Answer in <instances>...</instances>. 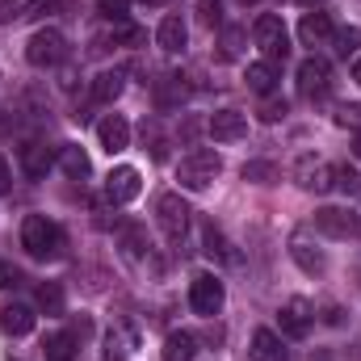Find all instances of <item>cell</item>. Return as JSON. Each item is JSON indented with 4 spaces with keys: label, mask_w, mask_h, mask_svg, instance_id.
Segmentation results:
<instances>
[{
    "label": "cell",
    "mask_w": 361,
    "mask_h": 361,
    "mask_svg": "<svg viewBox=\"0 0 361 361\" xmlns=\"http://www.w3.org/2000/svg\"><path fill=\"white\" fill-rule=\"evenodd\" d=\"M223 173V156L214 152V147H193L185 160H180L177 169V180L180 189H193V193H202V189H210L214 177Z\"/></svg>",
    "instance_id": "6da1fadb"
},
{
    "label": "cell",
    "mask_w": 361,
    "mask_h": 361,
    "mask_svg": "<svg viewBox=\"0 0 361 361\" xmlns=\"http://www.w3.org/2000/svg\"><path fill=\"white\" fill-rule=\"evenodd\" d=\"M21 248L34 257V261H51L59 248H63V231L47 219V214H30L21 223Z\"/></svg>",
    "instance_id": "7a4b0ae2"
},
{
    "label": "cell",
    "mask_w": 361,
    "mask_h": 361,
    "mask_svg": "<svg viewBox=\"0 0 361 361\" xmlns=\"http://www.w3.org/2000/svg\"><path fill=\"white\" fill-rule=\"evenodd\" d=\"M252 38H257V47L265 51V63H286L290 59V34H286V25H281V17H257V25H252Z\"/></svg>",
    "instance_id": "3957f363"
},
{
    "label": "cell",
    "mask_w": 361,
    "mask_h": 361,
    "mask_svg": "<svg viewBox=\"0 0 361 361\" xmlns=\"http://www.w3.org/2000/svg\"><path fill=\"white\" fill-rule=\"evenodd\" d=\"M223 281L214 277V273H197L193 281H189V307H193V315H202V319H214L219 311H223Z\"/></svg>",
    "instance_id": "277c9868"
},
{
    "label": "cell",
    "mask_w": 361,
    "mask_h": 361,
    "mask_svg": "<svg viewBox=\"0 0 361 361\" xmlns=\"http://www.w3.org/2000/svg\"><path fill=\"white\" fill-rule=\"evenodd\" d=\"M156 223L164 231L169 244H180L185 231H189V206L180 202V193H160L156 197Z\"/></svg>",
    "instance_id": "5b68a950"
},
{
    "label": "cell",
    "mask_w": 361,
    "mask_h": 361,
    "mask_svg": "<svg viewBox=\"0 0 361 361\" xmlns=\"http://www.w3.org/2000/svg\"><path fill=\"white\" fill-rule=\"evenodd\" d=\"M315 227L332 240L361 235V210L357 206H324V210H315Z\"/></svg>",
    "instance_id": "8992f818"
},
{
    "label": "cell",
    "mask_w": 361,
    "mask_h": 361,
    "mask_svg": "<svg viewBox=\"0 0 361 361\" xmlns=\"http://www.w3.org/2000/svg\"><path fill=\"white\" fill-rule=\"evenodd\" d=\"M63 55H68V38L59 30H38L25 42V59L34 68H55V63H63Z\"/></svg>",
    "instance_id": "52a82bcc"
},
{
    "label": "cell",
    "mask_w": 361,
    "mask_h": 361,
    "mask_svg": "<svg viewBox=\"0 0 361 361\" xmlns=\"http://www.w3.org/2000/svg\"><path fill=\"white\" fill-rule=\"evenodd\" d=\"M294 180L307 189V193H328L332 180H336V169L328 160H315V156H302L298 169H294Z\"/></svg>",
    "instance_id": "ba28073f"
},
{
    "label": "cell",
    "mask_w": 361,
    "mask_h": 361,
    "mask_svg": "<svg viewBox=\"0 0 361 361\" xmlns=\"http://www.w3.org/2000/svg\"><path fill=\"white\" fill-rule=\"evenodd\" d=\"M139 189H143V177H139V169H130V164H122V169H114V173L105 177V197H109L114 206L135 202Z\"/></svg>",
    "instance_id": "9c48e42d"
},
{
    "label": "cell",
    "mask_w": 361,
    "mask_h": 361,
    "mask_svg": "<svg viewBox=\"0 0 361 361\" xmlns=\"http://www.w3.org/2000/svg\"><path fill=\"white\" fill-rule=\"evenodd\" d=\"M206 130H210L214 143H240V139L248 135V114H240V109H219V114L206 122Z\"/></svg>",
    "instance_id": "30bf717a"
},
{
    "label": "cell",
    "mask_w": 361,
    "mask_h": 361,
    "mask_svg": "<svg viewBox=\"0 0 361 361\" xmlns=\"http://www.w3.org/2000/svg\"><path fill=\"white\" fill-rule=\"evenodd\" d=\"M328 85H332V68H328V59L311 55V59L298 63V92H302V97H324Z\"/></svg>",
    "instance_id": "8fae6325"
},
{
    "label": "cell",
    "mask_w": 361,
    "mask_h": 361,
    "mask_svg": "<svg viewBox=\"0 0 361 361\" xmlns=\"http://www.w3.org/2000/svg\"><path fill=\"white\" fill-rule=\"evenodd\" d=\"M97 143H101L109 156L126 152V147H130V122H126L122 114H109V118H101V122H97Z\"/></svg>",
    "instance_id": "7c38bea8"
},
{
    "label": "cell",
    "mask_w": 361,
    "mask_h": 361,
    "mask_svg": "<svg viewBox=\"0 0 361 361\" xmlns=\"http://www.w3.org/2000/svg\"><path fill=\"white\" fill-rule=\"evenodd\" d=\"M202 252L210 257V261H219V265H240L244 257L235 252V244L214 227V223H202Z\"/></svg>",
    "instance_id": "4fadbf2b"
},
{
    "label": "cell",
    "mask_w": 361,
    "mask_h": 361,
    "mask_svg": "<svg viewBox=\"0 0 361 361\" xmlns=\"http://www.w3.org/2000/svg\"><path fill=\"white\" fill-rule=\"evenodd\" d=\"M277 324H281V332H286V336L302 341V336L311 332V324H315V315H311V302H302V298L286 302V307H281V315H277Z\"/></svg>",
    "instance_id": "5bb4252c"
},
{
    "label": "cell",
    "mask_w": 361,
    "mask_h": 361,
    "mask_svg": "<svg viewBox=\"0 0 361 361\" xmlns=\"http://www.w3.org/2000/svg\"><path fill=\"white\" fill-rule=\"evenodd\" d=\"M332 34H336V30H332V17H328V13H319V8L302 13V21H298V38H302V47H324Z\"/></svg>",
    "instance_id": "9a60e30c"
},
{
    "label": "cell",
    "mask_w": 361,
    "mask_h": 361,
    "mask_svg": "<svg viewBox=\"0 0 361 361\" xmlns=\"http://www.w3.org/2000/svg\"><path fill=\"white\" fill-rule=\"evenodd\" d=\"M290 257H294V265H298V269L311 273V277L328 269V257H324V252H319L315 244H307L302 235H294V240H290Z\"/></svg>",
    "instance_id": "2e32d148"
},
{
    "label": "cell",
    "mask_w": 361,
    "mask_h": 361,
    "mask_svg": "<svg viewBox=\"0 0 361 361\" xmlns=\"http://www.w3.org/2000/svg\"><path fill=\"white\" fill-rule=\"evenodd\" d=\"M248 353H252V361H286V345H281V336L273 328H257Z\"/></svg>",
    "instance_id": "e0dca14e"
},
{
    "label": "cell",
    "mask_w": 361,
    "mask_h": 361,
    "mask_svg": "<svg viewBox=\"0 0 361 361\" xmlns=\"http://www.w3.org/2000/svg\"><path fill=\"white\" fill-rule=\"evenodd\" d=\"M0 328L8 336H30L34 332V311L21 307V302H8V307H0Z\"/></svg>",
    "instance_id": "ac0fdd59"
},
{
    "label": "cell",
    "mask_w": 361,
    "mask_h": 361,
    "mask_svg": "<svg viewBox=\"0 0 361 361\" xmlns=\"http://www.w3.org/2000/svg\"><path fill=\"white\" fill-rule=\"evenodd\" d=\"M185 38H189V30H185L180 17H164L160 30H156V42H160L164 55H180V51H185Z\"/></svg>",
    "instance_id": "d6986e66"
},
{
    "label": "cell",
    "mask_w": 361,
    "mask_h": 361,
    "mask_svg": "<svg viewBox=\"0 0 361 361\" xmlns=\"http://www.w3.org/2000/svg\"><path fill=\"white\" fill-rule=\"evenodd\" d=\"M122 85H126V72H122V68H105V72L92 80V101H101V105L118 101V97H122Z\"/></svg>",
    "instance_id": "ffe728a7"
},
{
    "label": "cell",
    "mask_w": 361,
    "mask_h": 361,
    "mask_svg": "<svg viewBox=\"0 0 361 361\" xmlns=\"http://www.w3.org/2000/svg\"><path fill=\"white\" fill-rule=\"evenodd\" d=\"M17 160H21V173H25V177H30V180L47 177V169H51V152H47L42 143H25Z\"/></svg>",
    "instance_id": "44dd1931"
},
{
    "label": "cell",
    "mask_w": 361,
    "mask_h": 361,
    "mask_svg": "<svg viewBox=\"0 0 361 361\" xmlns=\"http://www.w3.org/2000/svg\"><path fill=\"white\" fill-rule=\"evenodd\" d=\"M59 169H63L68 177H76V180H85L92 173V164H89V156H85L80 143H63V147H59Z\"/></svg>",
    "instance_id": "7402d4cb"
},
{
    "label": "cell",
    "mask_w": 361,
    "mask_h": 361,
    "mask_svg": "<svg viewBox=\"0 0 361 361\" xmlns=\"http://www.w3.org/2000/svg\"><path fill=\"white\" fill-rule=\"evenodd\" d=\"M244 80H248V89L252 92H261V97H269L273 89H277V68L273 63H248V72H244Z\"/></svg>",
    "instance_id": "603a6c76"
},
{
    "label": "cell",
    "mask_w": 361,
    "mask_h": 361,
    "mask_svg": "<svg viewBox=\"0 0 361 361\" xmlns=\"http://www.w3.org/2000/svg\"><path fill=\"white\" fill-rule=\"evenodd\" d=\"M122 244H126V257H130V261H139V265H147V261H152V244H147L143 227L126 223V227H122Z\"/></svg>",
    "instance_id": "cb8c5ba5"
},
{
    "label": "cell",
    "mask_w": 361,
    "mask_h": 361,
    "mask_svg": "<svg viewBox=\"0 0 361 361\" xmlns=\"http://www.w3.org/2000/svg\"><path fill=\"white\" fill-rule=\"evenodd\" d=\"M42 357L47 361H76V336H68V332L47 336L42 341Z\"/></svg>",
    "instance_id": "d4e9b609"
},
{
    "label": "cell",
    "mask_w": 361,
    "mask_h": 361,
    "mask_svg": "<svg viewBox=\"0 0 361 361\" xmlns=\"http://www.w3.org/2000/svg\"><path fill=\"white\" fill-rule=\"evenodd\" d=\"M197 353V341L189 336V332H169V341H164V361H193Z\"/></svg>",
    "instance_id": "484cf974"
},
{
    "label": "cell",
    "mask_w": 361,
    "mask_h": 361,
    "mask_svg": "<svg viewBox=\"0 0 361 361\" xmlns=\"http://www.w3.org/2000/svg\"><path fill=\"white\" fill-rule=\"evenodd\" d=\"M38 307H42L47 315H63V286H59V281H47V286L38 290Z\"/></svg>",
    "instance_id": "4316f807"
},
{
    "label": "cell",
    "mask_w": 361,
    "mask_h": 361,
    "mask_svg": "<svg viewBox=\"0 0 361 361\" xmlns=\"http://www.w3.org/2000/svg\"><path fill=\"white\" fill-rule=\"evenodd\" d=\"M130 345H135V341H130V332H109V336H105V357L122 361L126 353H130Z\"/></svg>",
    "instance_id": "83f0119b"
},
{
    "label": "cell",
    "mask_w": 361,
    "mask_h": 361,
    "mask_svg": "<svg viewBox=\"0 0 361 361\" xmlns=\"http://www.w3.org/2000/svg\"><path fill=\"white\" fill-rule=\"evenodd\" d=\"M244 180H257V185H269V180H277V169H273L269 160H252V164H244Z\"/></svg>",
    "instance_id": "f1b7e54d"
},
{
    "label": "cell",
    "mask_w": 361,
    "mask_h": 361,
    "mask_svg": "<svg viewBox=\"0 0 361 361\" xmlns=\"http://www.w3.org/2000/svg\"><path fill=\"white\" fill-rule=\"evenodd\" d=\"M114 38H118V42H126V47H139L147 34H143L139 25H130V21H114Z\"/></svg>",
    "instance_id": "f546056e"
},
{
    "label": "cell",
    "mask_w": 361,
    "mask_h": 361,
    "mask_svg": "<svg viewBox=\"0 0 361 361\" xmlns=\"http://www.w3.org/2000/svg\"><path fill=\"white\" fill-rule=\"evenodd\" d=\"M197 17H202V25H219L223 21V0H197Z\"/></svg>",
    "instance_id": "4dcf8cb0"
},
{
    "label": "cell",
    "mask_w": 361,
    "mask_h": 361,
    "mask_svg": "<svg viewBox=\"0 0 361 361\" xmlns=\"http://www.w3.org/2000/svg\"><path fill=\"white\" fill-rule=\"evenodd\" d=\"M240 47H244V30L231 25V30L223 34V59H240Z\"/></svg>",
    "instance_id": "1f68e13d"
},
{
    "label": "cell",
    "mask_w": 361,
    "mask_h": 361,
    "mask_svg": "<svg viewBox=\"0 0 361 361\" xmlns=\"http://www.w3.org/2000/svg\"><path fill=\"white\" fill-rule=\"evenodd\" d=\"M97 13H105L109 21H126V13H130V0H97Z\"/></svg>",
    "instance_id": "d6a6232c"
},
{
    "label": "cell",
    "mask_w": 361,
    "mask_h": 361,
    "mask_svg": "<svg viewBox=\"0 0 361 361\" xmlns=\"http://www.w3.org/2000/svg\"><path fill=\"white\" fill-rule=\"evenodd\" d=\"M25 4H30V0H0V25H4V21L25 17Z\"/></svg>",
    "instance_id": "836d02e7"
},
{
    "label": "cell",
    "mask_w": 361,
    "mask_h": 361,
    "mask_svg": "<svg viewBox=\"0 0 361 361\" xmlns=\"http://www.w3.org/2000/svg\"><path fill=\"white\" fill-rule=\"evenodd\" d=\"M336 122H341V126H357L361 130V109L357 105H341V109H336Z\"/></svg>",
    "instance_id": "e575fe53"
},
{
    "label": "cell",
    "mask_w": 361,
    "mask_h": 361,
    "mask_svg": "<svg viewBox=\"0 0 361 361\" xmlns=\"http://www.w3.org/2000/svg\"><path fill=\"white\" fill-rule=\"evenodd\" d=\"M13 286H21V273L13 269L8 261H0V290H13Z\"/></svg>",
    "instance_id": "d590c367"
},
{
    "label": "cell",
    "mask_w": 361,
    "mask_h": 361,
    "mask_svg": "<svg viewBox=\"0 0 361 361\" xmlns=\"http://www.w3.org/2000/svg\"><path fill=\"white\" fill-rule=\"evenodd\" d=\"M281 118H286V101H265L261 122H281Z\"/></svg>",
    "instance_id": "8d00e7d4"
},
{
    "label": "cell",
    "mask_w": 361,
    "mask_h": 361,
    "mask_svg": "<svg viewBox=\"0 0 361 361\" xmlns=\"http://www.w3.org/2000/svg\"><path fill=\"white\" fill-rule=\"evenodd\" d=\"M336 42H341V55H349V51H357V47H361V30H345V34H341Z\"/></svg>",
    "instance_id": "74e56055"
},
{
    "label": "cell",
    "mask_w": 361,
    "mask_h": 361,
    "mask_svg": "<svg viewBox=\"0 0 361 361\" xmlns=\"http://www.w3.org/2000/svg\"><path fill=\"white\" fill-rule=\"evenodd\" d=\"M8 180H13V173H8V164L0 160V193H8Z\"/></svg>",
    "instance_id": "f35d334b"
},
{
    "label": "cell",
    "mask_w": 361,
    "mask_h": 361,
    "mask_svg": "<svg viewBox=\"0 0 361 361\" xmlns=\"http://www.w3.org/2000/svg\"><path fill=\"white\" fill-rule=\"evenodd\" d=\"M353 156H357V160H361V130H357V135H353Z\"/></svg>",
    "instance_id": "ab89813d"
},
{
    "label": "cell",
    "mask_w": 361,
    "mask_h": 361,
    "mask_svg": "<svg viewBox=\"0 0 361 361\" xmlns=\"http://www.w3.org/2000/svg\"><path fill=\"white\" fill-rule=\"evenodd\" d=\"M353 80H357V85H361V59H357V63H353Z\"/></svg>",
    "instance_id": "60d3db41"
},
{
    "label": "cell",
    "mask_w": 361,
    "mask_h": 361,
    "mask_svg": "<svg viewBox=\"0 0 361 361\" xmlns=\"http://www.w3.org/2000/svg\"><path fill=\"white\" fill-rule=\"evenodd\" d=\"M143 4H164V0H143Z\"/></svg>",
    "instance_id": "b9f144b4"
},
{
    "label": "cell",
    "mask_w": 361,
    "mask_h": 361,
    "mask_svg": "<svg viewBox=\"0 0 361 361\" xmlns=\"http://www.w3.org/2000/svg\"><path fill=\"white\" fill-rule=\"evenodd\" d=\"M302 4H324V0H302Z\"/></svg>",
    "instance_id": "7bdbcfd3"
},
{
    "label": "cell",
    "mask_w": 361,
    "mask_h": 361,
    "mask_svg": "<svg viewBox=\"0 0 361 361\" xmlns=\"http://www.w3.org/2000/svg\"><path fill=\"white\" fill-rule=\"evenodd\" d=\"M240 4H257V0H240Z\"/></svg>",
    "instance_id": "ee69618b"
},
{
    "label": "cell",
    "mask_w": 361,
    "mask_h": 361,
    "mask_svg": "<svg viewBox=\"0 0 361 361\" xmlns=\"http://www.w3.org/2000/svg\"><path fill=\"white\" fill-rule=\"evenodd\" d=\"M319 361H328V357H319Z\"/></svg>",
    "instance_id": "f6af8a7d"
}]
</instances>
